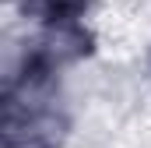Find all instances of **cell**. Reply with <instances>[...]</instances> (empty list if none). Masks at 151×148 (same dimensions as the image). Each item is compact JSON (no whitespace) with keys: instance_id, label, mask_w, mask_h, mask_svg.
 I'll list each match as a JSON object with an SVG mask.
<instances>
[{"instance_id":"cell-1","label":"cell","mask_w":151,"mask_h":148,"mask_svg":"<svg viewBox=\"0 0 151 148\" xmlns=\"http://www.w3.org/2000/svg\"><path fill=\"white\" fill-rule=\"evenodd\" d=\"M67 131L60 113L53 67L25 57L21 71H11L4 92V141L7 148H56Z\"/></svg>"}]
</instances>
